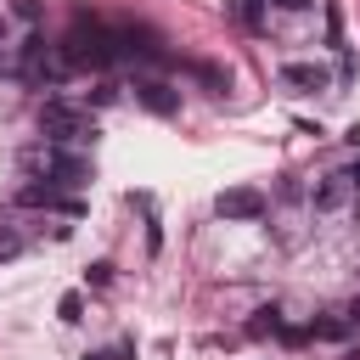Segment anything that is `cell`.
Wrapping results in <instances>:
<instances>
[{
    "label": "cell",
    "mask_w": 360,
    "mask_h": 360,
    "mask_svg": "<svg viewBox=\"0 0 360 360\" xmlns=\"http://www.w3.org/2000/svg\"><path fill=\"white\" fill-rule=\"evenodd\" d=\"M62 56H68V68H112L118 56H124V45H118V28H101L96 17H73V28H68V39L56 45Z\"/></svg>",
    "instance_id": "cell-1"
},
{
    "label": "cell",
    "mask_w": 360,
    "mask_h": 360,
    "mask_svg": "<svg viewBox=\"0 0 360 360\" xmlns=\"http://www.w3.org/2000/svg\"><path fill=\"white\" fill-rule=\"evenodd\" d=\"M39 129L51 135V146H84V141L96 135L90 112H84V107H73V101H62V96H51V101L39 107Z\"/></svg>",
    "instance_id": "cell-2"
},
{
    "label": "cell",
    "mask_w": 360,
    "mask_h": 360,
    "mask_svg": "<svg viewBox=\"0 0 360 360\" xmlns=\"http://www.w3.org/2000/svg\"><path fill=\"white\" fill-rule=\"evenodd\" d=\"M34 163L45 169V186H56V191H79L90 180V158L73 152V146H45Z\"/></svg>",
    "instance_id": "cell-3"
},
{
    "label": "cell",
    "mask_w": 360,
    "mask_h": 360,
    "mask_svg": "<svg viewBox=\"0 0 360 360\" xmlns=\"http://www.w3.org/2000/svg\"><path fill=\"white\" fill-rule=\"evenodd\" d=\"M214 214L219 219H264V191L259 186H231L214 197Z\"/></svg>",
    "instance_id": "cell-4"
},
{
    "label": "cell",
    "mask_w": 360,
    "mask_h": 360,
    "mask_svg": "<svg viewBox=\"0 0 360 360\" xmlns=\"http://www.w3.org/2000/svg\"><path fill=\"white\" fill-rule=\"evenodd\" d=\"M17 202H22V208H56V214H84V202H79V197H68V191H56V186H22V191H17Z\"/></svg>",
    "instance_id": "cell-5"
},
{
    "label": "cell",
    "mask_w": 360,
    "mask_h": 360,
    "mask_svg": "<svg viewBox=\"0 0 360 360\" xmlns=\"http://www.w3.org/2000/svg\"><path fill=\"white\" fill-rule=\"evenodd\" d=\"M135 101H141L146 112H158V118L180 112V90H169L163 79H141V84H135Z\"/></svg>",
    "instance_id": "cell-6"
},
{
    "label": "cell",
    "mask_w": 360,
    "mask_h": 360,
    "mask_svg": "<svg viewBox=\"0 0 360 360\" xmlns=\"http://www.w3.org/2000/svg\"><path fill=\"white\" fill-rule=\"evenodd\" d=\"M349 197H354V180H349L343 169H338V174H326V180H321V186L309 191V202H315L321 214H332V208H343Z\"/></svg>",
    "instance_id": "cell-7"
},
{
    "label": "cell",
    "mask_w": 360,
    "mask_h": 360,
    "mask_svg": "<svg viewBox=\"0 0 360 360\" xmlns=\"http://www.w3.org/2000/svg\"><path fill=\"white\" fill-rule=\"evenodd\" d=\"M281 84H292V90H326V68L321 62H281Z\"/></svg>",
    "instance_id": "cell-8"
},
{
    "label": "cell",
    "mask_w": 360,
    "mask_h": 360,
    "mask_svg": "<svg viewBox=\"0 0 360 360\" xmlns=\"http://www.w3.org/2000/svg\"><path fill=\"white\" fill-rule=\"evenodd\" d=\"M248 338H281V309H253Z\"/></svg>",
    "instance_id": "cell-9"
},
{
    "label": "cell",
    "mask_w": 360,
    "mask_h": 360,
    "mask_svg": "<svg viewBox=\"0 0 360 360\" xmlns=\"http://www.w3.org/2000/svg\"><path fill=\"white\" fill-rule=\"evenodd\" d=\"M231 17L242 28H264V0H231Z\"/></svg>",
    "instance_id": "cell-10"
},
{
    "label": "cell",
    "mask_w": 360,
    "mask_h": 360,
    "mask_svg": "<svg viewBox=\"0 0 360 360\" xmlns=\"http://www.w3.org/2000/svg\"><path fill=\"white\" fill-rule=\"evenodd\" d=\"M309 338H349V315H321V321H309Z\"/></svg>",
    "instance_id": "cell-11"
},
{
    "label": "cell",
    "mask_w": 360,
    "mask_h": 360,
    "mask_svg": "<svg viewBox=\"0 0 360 360\" xmlns=\"http://www.w3.org/2000/svg\"><path fill=\"white\" fill-rule=\"evenodd\" d=\"M56 315H62L68 326H73V321H84V298H79V292H62V304H56Z\"/></svg>",
    "instance_id": "cell-12"
},
{
    "label": "cell",
    "mask_w": 360,
    "mask_h": 360,
    "mask_svg": "<svg viewBox=\"0 0 360 360\" xmlns=\"http://www.w3.org/2000/svg\"><path fill=\"white\" fill-rule=\"evenodd\" d=\"M17 253H22V236L11 225H0V259H17Z\"/></svg>",
    "instance_id": "cell-13"
},
{
    "label": "cell",
    "mask_w": 360,
    "mask_h": 360,
    "mask_svg": "<svg viewBox=\"0 0 360 360\" xmlns=\"http://www.w3.org/2000/svg\"><path fill=\"white\" fill-rule=\"evenodd\" d=\"M11 11H17L22 22H39V0H11Z\"/></svg>",
    "instance_id": "cell-14"
},
{
    "label": "cell",
    "mask_w": 360,
    "mask_h": 360,
    "mask_svg": "<svg viewBox=\"0 0 360 360\" xmlns=\"http://www.w3.org/2000/svg\"><path fill=\"white\" fill-rule=\"evenodd\" d=\"M338 34H343V17H338V6H326V39L338 45Z\"/></svg>",
    "instance_id": "cell-15"
},
{
    "label": "cell",
    "mask_w": 360,
    "mask_h": 360,
    "mask_svg": "<svg viewBox=\"0 0 360 360\" xmlns=\"http://www.w3.org/2000/svg\"><path fill=\"white\" fill-rule=\"evenodd\" d=\"M270 6H281V11H304V6H315V0H270Z\"/></svg>",
    "instance_id": "cell-16"
},
{
    "label": "cell",
    "mask_w": 360,
    "mask_h": 360,
    "mask_svg": "<svg viewBox=\"0 0 360 360\" xmlns=\"http://www.w3.org/2000/svg\"><path fill=\"white\" fill-rule=\"evenodd\" d=\"M343 315H349V326H360V298H354V304H349Z\"/></svg>",
    "instance_id": "cell-17"
},
{
    "label": "cell",
    "mask_w": 360,
    "mask_h": 360,
    "mask_svg": "<svg viewBox=\"0 0 360 360\" xmlns=\"http://www.w3.org/2000/svg\"><path fill=\"white\" fill-rule=\"evenodd\" d=\"M343 141H349V146H360V124H349V135H343Z\"/></svg>",
    "instance_id": "cell-18"
},
{
    "label": "cell",
    "mask_w": 360,
    "mask_h": 360,
    "mask_svg": "<svg viewBox=\"0 0 360 360\" xmlns=\"http://www.w3.org/2000/svg\"><path fill=\"white\" fill-rule=\"evenodd\" d=\"M343 174H349V180H360V158H354V163H349V169H343Z\"/></svg>",
    "instance_id": "cell-19"
},
{
    "label": "cell",
    "mask_w": 360,
    "mask_h": 360,
    "mask_svg": "<svg viewBox=\"0 0 360 360\" xmlns=\"http://www.w3.org/2000/svg\"><path fill=\"white\" fill-rule=\"evenodd\" d=\"M0 51H6V17H0Z\"/></svg>",
    "instance_id": "cell-20"
}]
</instances>
